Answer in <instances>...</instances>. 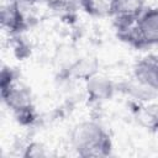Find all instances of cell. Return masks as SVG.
I'll return each instance as SVG.
<instances>
[{
	"label": "cell",
	"instance_id": "1",
	"mask_svg": "<svg viewBox=\"0 0 158 158\" xmlns=\"http://www.w3.org/2000/svg\"><path fill=\"white\" fill-rule=\"evenodd\" d=\"M72 144L81 157H106L111 152V139L96 122L85 121L72 132Z\"/></svg>",
	"mask_w": 158,
	"mask_h": 158
},
{
	"label": "cell",
	"instance_id": "2",
	"mask_svg": "<svg viewBox=\"0 0 158 158\" xmlns=\"http://www.w3.org/2000/svg\"><path fill=\"white\" fill-rule=\"evenodd\" d=\"M1 96L6 105L14 111L21 123H31L35 120V110L31 102L30 91L19 86L14 81V73L10 69H2L1 73Z\"/></svg>",
	"mask_w": 158,
	"mask_h": 158
},
{
	"label": "cell",
	"instance_id": "3",
	"mask_svg": "<svg viewBox=\"0 0 158 158\" xmlns=\"http://www.w3.org/2000/svg\"><path fill=\"white\" fill-rule=\"evenodd\" d=\"M139 48L158 44V7L143 10L136 21Z\"/></svg>",
	"mask_w": 158,
	"mask_h": 158
},
{
	"label": "cell",
	"instance_id": "4",
	"mask_svg": "<svg viewBox=\"0 0 158 158\" xmlns=\"http://www.w3.org/2000/svg\"><path fill=\"white\" fill-rule=\"evenodd\" d=\"M133 78L139 84L158 90V56L149 54L138 60L133 69Z\"/></svg>",
	"mask_w": 158,
	"mask_h": 158
},
{
	"label": "cell",
	"instance_id": "5",
	"mask_svg": "<svg viewBox=\"0 0 158 158\" xmlns=\"http://www.w3.org/2000/svg\"><path fill=\"white\" fill-rule=\"evenodd\" d=\"M88 95L94 101H102L107 100L114 94V85L112 83L100 75H93L88 79L86 84Z\"/></svg>",
	"mask_w": 158,
	"mask_h": 158
},
{
	"label": "cell",
	"instance_id": "6",
	"mask_svg": "<svg viewBox=\"0 0 158 158\" xmlns=\"http://www.w3.org/2000/svg\"><path fill=\"white\" fill-rule=\"evenodd\" d=\"M1 23H2V27L7 28L10 32H21L27 26L22 9H20L12 2H10L7 6L2 9Z\"/></svg>",
	"mask_w": 158,
	"mask_h": 158
},
{
	"label": "cell",
	"instance_id": "7",
	"mask_svg": "<svg viewBox=\"0 0 158 158\" xmlns=\"http://www.w3.org/2000/svg\"><path fill=\"white\" fill-rule=\"evenodd\" d=\"M136 121L149 131H158V104L138 106L135 110Z\"/></svg>",
	"mask_w": 158,
	"mask_h": 158
},
{
	"label": "cell",
	"instance_id": "8",
	"mask_svg": "<svg viewBox=\"0 0 158 158\" xmlns=\"http://www.w3.org/2000/svg\"><path fill=\"white\" fill-rule=\"evenodd\" d=\"M84 10L93 16H115V0H80Z\"/></svg>",
	"mask_w": 158,
	"mask_h": 158
},
{
	"label": "cell",
	"instance_id": "9",
	"mask_svg": "<svg viewBox=\"0 0 158 158\" xmlns=\"http://www.w3.org/2000/svg\"><path fill=\"white\" fill-rule=\"evenodd\" d=\"M116 17L136 19L143 12V0H115Z\"/></svg>",
	"mask_w": 158,
	"mask_h": 158
},
{
	"label": "cell",
	"instance_id": "10",
	"mask_svg": "<svg viewBox=\"0 0 158 158\" xmlns=\"http://www.w3.org/2000/svg\"><path fill=\"white\" fill-rule=\"evenodd\" d=\"M26 157H43L44 156V152H43V148H41L40 144L37 143H32L31 146H28L27 148V152L25 153Z\"/></svg>",
	"mask_w": 158,
	"mask_h": 158
},
{
	"label": "cell",
	"instance_id": "11",
	"mask_svg": "<svg viewBox=\"0 0 158 158\" xmlns=\"http://www.w3.org/2000/svg\"><path fill=\"white\" fill-rule=\"evenodd\" d=\"M11 2H12V4H15L16 6H19L20 9L25 10L26 7H28V6H32V5L37 4V2H38V0H11Z\"/></svg>",
	"mask_w": 158,
	"mask_h": 158
}]
</instances>
